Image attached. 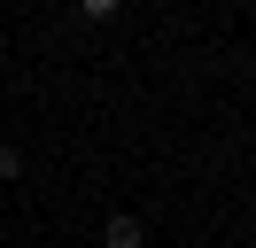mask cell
Returning <instances> with one entry per match:
<instances>
[{
	"instance_id": "7a4b0ae2",
	"label": "cell",
	"mask_w": 256,
	"mask_h": 248,
	"mask_svg": "<svg viewBox=\"0 0 256 248\" xmlns=\"http://www.w3.org/2000/svg\"><path fill=\"white\" fill-rule=\"evenodd\" d=\"M248 240H256V232H248Z\"/></svg>"
},
{
	"instance_id": "6da1fadb",
	"label": "cell",
	"mask_w": 256,
	"mask_h": 248,
	"mask_svg": "<svg viewBox=\"0 0 256 248\" xmlns=\"http://www.w3.org/2000/svg\"><path fill=\"white\" fill-rule=\"evenodd\" d=\"M101 240H109V248H140V217H109Z\"/></svg>"
}]
</instances>
